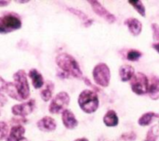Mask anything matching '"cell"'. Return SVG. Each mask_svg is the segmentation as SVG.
<instances>
[{"label":"cell","instance_id":"cell-1","mask_svg":"<svg viewBox=\"0 0 159 141\" xmlns=\"http://www.w3.org/2000/svg\"><path fill=\"white\" fill-rule=\"evenodd\" d=\"M56 64L68 76H72L77 79L83 78L80 65L72 55L67 53L59 54L56 57Z\"/></svg>","mask_w":159,"mask_h":141},{"label":"cell","instance_id":"cell-2","mask_svg":"<svg viewBox=\"0 0 159 141\" xmlns=\"http://www.w3.org/2000/svg\"><path fill=\"white\" fill-rule=\"evenodd\" d=\"M77 102L80 109L88 114L95 112L100 106V99L97 93L90 89L83 90L78 96Z\"/></svg>","mask_w":159,"mask_h":141},{"label":"cell","instance_id":"cell-3","mask_svg":"<svg viewBox=\"0 0 159 141\" xmlns=\"http://www.w3.org/2000/svg\"><path fill=\"white\" fill-rule=\"evenodd\" d=\"M22 22L20 16L16 13L9 12L0 17V33H9L21 28Z\"/></svg>","mask_w":159,"mask_h":141},{"label":"cell","instance_id":"cell-4","mask_svg":"<svg viewBox=\"0 0 159 141\" xmlns=\"http://www.w3.org/2000/svg\"><path fill=\"white\" fill-rule=\"evenodd\" d=\"M92 76L95 84L102 87H107L111 81V71L107 64L98 63L92 71Z\"/></svg>","mask_w":159,"mask_h":141},{"label":"cell","instance_id":"cell-5","mask_svg":"<svg viewBox=\"0 0 159 141\" xmlns=\"http://www.w3.org/2000/svg\"><path fill=\"white\" fill-rule=\"evenodd\" d=\"M14 85L21 100H26L30 97V86L27 79V74L24 70H19L13 75Z\"/></svg>","mask_w":159,"mask_h":141},{"label":"cell","instance_id":"cell-6","mask_svg":"<svg viewBox=\"0 0 159 141\" xmlns=\"http://www.w3.org/2000/svg\"><path fill=\"white\" fill-rule=\"evenodd\" d=\"M131 90L134 94L143 96L148 93L149 79L143 73H135L131 80L129 81Z\"/></svg>","mask_w":159,"mask_h":141},{"label":"cell","instance_id":"cell-7","mask_svg":"<svg viewBox=\"0 0 159 141\" xmlns=\"http://www.w3.org/2000/svg\"><path fill=\"white\" fill-rule=\"evenodd\" d=\"M70 104V96L67 92L58 93L52 99L48 107V112L52 114H59L65 111Z\"/></svg>","mask_w":159,"mask_h":141},{"label":"cell","instance_id":"cell-8","mask_svg":"<svg viewBox=\"0 0 159 141\" xmlns=\"http://www.w3.org/2000/svg\"><path fill=\"white\" fill-rule=\"evenodd\" d=\"M35 108V100L30 99L20 104H16L11 107V112L19 117L24 118L25 116L31 114Z\"/></svg>","mask_w":159,"mask_h":141},{"label":"cell","instance_id":"cell-9","mask_svg":"<svg viewBox=\"0 0 159 141\" xmlns=\"http://www.w3.org/2000/svg\"><path fill=\"white\" fill-rule=\"evenodd\" d=\"M89 5L91 6L93 11L100 17H102L103 20H105L107 22L109 23H114L116 20V18L114 14H112L108 9H106L102 4L101 2L97 1V0H89Z\"/></svg>","mask_w":159,"mask_h":141},{"label":"cell","instance_id":"cell-10","mask_svg":"<svg viewBox=\"0 0 159 141\" xmlns=\"http://www.w3.org/2000/svg\"><path fill=\"white\" fill-rule=\"evenodd\" d=\"M61 121L64 127L69 130H73L78 126L77 119L75 118L74 112L69 109H66L61 112Z\"/></svg>","mask_w":159,"mask_h":141},{"label":"cell","instance_id":"cell-11","mask_svg":"<svg viewBox=\"0 0 159 141\" xmlns=\"http://www.w3.org/2000/svg\"><path fill=\"white\" fill-rule=\"evenodd\" d=\"M36 126L42 132H52L56 129L57 123L52 117L45 116L37 122Z\"/></svg>","mask_w":159,"mask_h":141},{"label":"cell","instance_id":"cell-12","mask_svg":"<svg viewBox=\"0 0 159 141\" xmlns=\"http://www.w3.org/2000/svg\"><path fill=\"white\" fill-rule=\"evenodd\" d=\"M125 25L133 36H138L143 31V23L136 18H129L125 20Z\"/></svg>","mask_w":159,"mask_h":141},{"label":"cell","instance_id":"cell-13","mask_svg":"<svg viewBox=\"0 0 159 141\" xmlns=\"http://www.w3.org/2000/svg\"><path fill=\"white\" fill-rule=\"evenodd\" d=\"M24 134L25 128L21 125H15L10 128L6 141H20L24 138Z\"/></svg>","mask_w":159,"mask_h":141},{"label":"cell","instance_id":"cell-14","mask_svg":"<svg viewBox=\"0 0 159 141\" xmlns=\"http://www.w3.org/2000/svg\"><path fill=\"white\" fill-rule=\"evenodd\" d=\"M151 99L157 100L159 99V77L153 75L149 80L148 93Z\"/></svg>","mask_w":159,"mask_h":141},{"label":"cell","instance_id":"cell-15","mask_svg":"<svg viewBox=\"0 0 159 141\" xmlns=\"http://www.w3.org/2000/svg\"><path fill=\"white\" fill-rule=\"evenodd\" d=\"M119 77L122 82H129L135 74V69L129 64H124L119 67Z\"/></svg>","mask_w":159,"mask_h":141},{"label":"cell","instance_id":"cell-16","mask_svg":"<svg viewBox=\"0 0 159 141\" xmlns=\"http://www.w3.org/2000/svg\"><path fill=\"white\" fill-rule=\"evenodd\" d=\"M28 75H29V77H30V79L32 81V85H33L34 88L39 89V88L43 87V86L45 85L44 78H43L42 74L36 69H31L29 71Z\"/></svg>","mask_w":159,"mask_h":141},{"label":"cell","instance_id":"cell-17","mask_svg":"<svg viewBox=\"0 0 159 141\" xmlns=\"http://www.w3.org/2000/svg\"><path fill=\"white\" fill-rule=\"evenodd\" d=\"M103 124L107 127H115L119 124V118L114 110H109L103 116Z\"/></svg>","mask_w":159,"mask_h":141},{"label":"cell","instance_id":"cell-18","mask_svg":"<svg viewBox=\"0 0 159 141\" xmlns=\"http://www.w3.org/2000/svg\"><path fill=\"white\" fill-rule=\"evenodd\" d=\"M53 90H54V84L51 81H47L45 84V87L41 90L40 92V97L41 99L45 101L48 102L52 98V94H53Z\"/></svg>","mask_w":159,"mask_h":141},{"label":"cell","instance_id":"cell-19","mask_svg":"<svg viewBox=\"0 0 159 141\" xmlns=\"http://www.w3.org/2000/svg\"><path fill=\"white\" fill-rule=\"evenodd\" d=\"M159 118V114L154 112H148L146 113H143L138 120V124L141 126H148L152 124V122L156 119Z\"/></svg>","mask_w":159,"mask_h":141},{"label":"cell","instance_id":"cell-20","mask_svg":"<svg viewBox=\"0 0 159 141\" xmlns=\"http://www.w3.org/2000/svg\"><path fill=\"white\" fill-rule=\"evenodd\" d=\"M128 3H129V5H131L141 16L145 17L146 11H145V7H144L143 1H141V0H129Z\"/></svg>","mask_w":159,"mask_h":141},{"label":"cell","instance_id":"cell-21","mask_svg":"<svg viewBox=\"0 0 159 141\" xmlns=\"http://www.w3.org/2000/svg\"><path fill=\"white\" fill-rule=\"evenodd\" d=\"M6 93L10 97L12 98L13 99L15 100H18V101H20V98L18 94V91L16 89V86L14 85V83H11V82H7V89H6Z\"/></svg>","mask_w":159,"mask_h":141},{"label":"cell","instance_id":"cell-22","mask_svg":"<svg viewBox=\"0 0 159 141\" xmlns=\"http://www.w3.org/2000/svg\"><path fill=\"white\" fill-rule=\"evenodd\" d=\"M159 137V129L157 126H153L147 132L146 139L143 141H157Z\"/></svg>","mask_w":159,"mask_h":141},{"label":"cell","instance_id":"cell-23","mask_svg":"<svg viewBox=\"0 0 159 141\" xmlns=\"http://www.w3.org/2000/svg\"><path fill=\"white\" fill-rule=\"evenodd\" d=\"M143 56V53L137 49H130L127 54V59L129 61H138Z\"/></svg>","mask_w":159,"mask_h":141},{"label":"cell","instance_id":"cell-24","mask_svg":"<svg viewBox=\"0 0 159 141\" xmlns=\"http://www.w3.org/2000/svg\"><path fill=\"white\" fill-rule=\"evenodd\" d=\"M67 9H68V11H69V12L73 13L74 15L77 16L81 20H83V21H84V23H85V22H87V21L89 20V17H88V15H87L86 13H84L82 10H79V9H76V8H74V7H67Z\"/></svg>","mask_w":159,"mask_h":141},{"label":"cell","instance_id":"cell-25","mask_svg":"<svg viewBox=\"0 0 159 141\" xmlns=\"http://www.w3.org/2000/svg\"><path fill=\"white\" fill-rule=\"evenodd\" d=\"M9 133L8 126L6 122H0V141L7 139Z\"/></svg>","mask_w":159,"mask_h":141},{"label":"cell","instance_id":"cell-26","mask_svg":"<svg viewBox=\"0 0 159 141\" xmlns=\"http://www.w3.org/2000/svg\"><path fill=\"white\" fill-rule=\"evenodd\" d=\"M137 135L134 132H127L125 134H123L120 138V140L125 141H133L136 139Z\"/></svg>","mask_w":159,"mask_h":141},{"label":"cell","instance_id":"cell-27","mask_svg":"<svg viewBox=\"0 0 159 141\" xmlns=\"http://www.w3.org/2000/svg\"><path fill=\"white\" fill-rule=\"evenodd\" d=\"M151 27L153 31V39L156 43H157L159 42V25L157 23H152Z\"/></svg>","mask_w":159,"mask_h":141},{"label":"cell","instance_id":"cell-28","mask_svg":"<svg viewBox=\"0 0 159 141\" xmlns=\"http://www.w3.org/2000/svg\"><path fill=\"white\" fill-rule=\"evenodd\" d=\"M7 86V82L5 81V80L0 76V92H6Z\"/></svg>","mask_w":159,"mask_h":141},{"label":"cell","instance_id":"cell-29","mask_svg":"<svg viewBox=\"0 0 159 141\" xmlns=\"http://www.w3.org/2000/svg\"><path fill=\"white\" fill-rule=\"evenodd\" d=\"M7 102V99L5 95L0 93V107H4Z\"/></svg>","mask_w":159,"mask_h":141},{"label":"cell","instance_id":"cell-30","mask_svg":"<svg viewBox=\"0 0 159 141\" xmlns=\"http://www.w3.org/2000/svg\"><path fill=\"white\" fill-rule=\"evenodd\" d=\"M83 80H84V82H85V84H86L87 86H89L92 87V88H93L94 90H97V91H98L97 87H96V86H94L92 85V83L90 82V80H89V79L88 77H84V78H83Z\"/></svg>","mask_w":159,"mask_h":141},{"label":"cell","instance_id":"cell-31","mask_svg":"<svg viewBox=\"0 0 159 141\" xmlns=\"http://www.w3.org/2000/svg\"><path fill=\"white\" fill-rule=\"evenodd\" d=\"M10 3V1H7V0H0V7H7L8 6Z\"/></svg>","mask_w":159,"mask_h":141},{"label":"cell","instance_id":"cell-32","mask_svg":"<svg viewBox=\"0 0 159 141\" xmlns=\"http://www.w3.org/2000/svg\"><path fill=\"white\" fill-rule=\"evenodd\" d=\"M152 46H153V48H155V49L159 53V42H157V43H154V44L152 45Z\"/></svg>","mask_w":159,"mask_h":141},{"label":"cell","instance_id":"cell-33","mask_svg":"<svg viewBox=\"0 0 159 141\" xmlns=\"http://www.w3.org/2000/svg\"><path fill=\"white\" fill-rule=\"evenodd\" d=\"M74 141H89L88 139L86 138H81V139H75Z\"/></svg>","mask_w":159,"mask_h":141},{"label":"cell","instance_id":"cell-34","mask_svg":"<svg viewBox=\"0 0 159 141\" xmlns=\"http://www.w3.org/2000/svg\"><path fill=\"white\" fill-rule=\"evenodd\" d=\"M17 3H20V4H25V3H29L28 0H24V1H16Z\"/></svg>","mask_w":159,"mask_h":141},{"label":"cell","instance_id":"cell-35","mask_svg":"<svg viewBox=\"0 0 159 141\" xmlns=\"http://www.w3.org/2000/svg\"><path fill=\"white\" fill-rule=\"evenodd\" d=\"M20 141H29V140H28V139H27L26 138H23V139H20Z\"/></svg>","mask_w":159,"mask_h":141}]
</instances>
